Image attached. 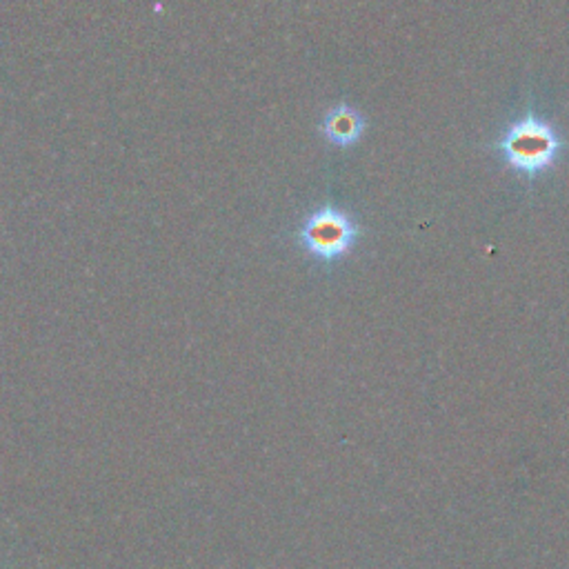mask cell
<instances>
[{
	"label": "cell",
	"instance_id": "7a4b0ae2",
	"mask_svg": "<svg viewBox=\"0 0 569 569\" xmlns=\"http://www.w3.org/2000/svg\"><path fill=\"white\" fill-rule=\"evenodd\" d=\"M361 238V225L343 209L323 205L309 212L296 229V243L318 263H336L352 252Z\"/></svg>",
	"mask_w": 569,
	"mask_h": 569
},
{
	"label": "cell",
	"instance_id": "3957f363",
	"mask_svg": "<svg viewBox=\"0 0 569 569\" xmlns=\"http://www.w3.org/2000/svg\"><path fill=\"white\" fill-rule=\"evenodd\" d=\"M318 129H321V134L329 145L349 149L363 138L367 129V118L363 116V112H358L356 107L341 103L327 109Z\"/></svg>",
	"mask_w": 569,
	"mask_h": 569
},
{
	"label": "cell",
	"instance_id": "6da1fadb",
	"mask_svg": "<svg viewBox=\"0 0 569 569\" xmlns=\"http://www.w3.org/2000/svg\"><path fill=\"white\" fill-rule=\"evenodd\" d=\"M507 167L525 178H538L552 169L565 152V141L554 125L534 112L509 125L496 141Z\"/></svg>",
	"mask_w": 569,
	"mask_h": 569
}]
</instances>
